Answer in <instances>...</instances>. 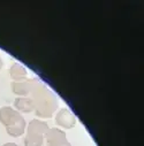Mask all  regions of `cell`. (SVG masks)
Segmentation results:
<instances>
[{
	"instance_id": "obj_2",
	"label": "cell",
	"mask_w": 144,
	"mask_h": 146,
	"mask_svg": "<svg viewBox=\"0 0 144 146\" xmlns=\"http://www.w3.org/2000/svg\"><path fill=\"white\" fill-rule=\"evenodd\" d=\"M55 124L63 129H71L76 124V117L68 108H61L55 114Z\"/></svg>"
},
{
	"instance_id": "obj_11",
	"label": "cell",
	"mask_w": 144,
	"mask_h": 146,
	"mask_svg": "<svg viewBox=\"0 0 144 146\" xmlns=\"http://www.w3.org/2000/svg\"><path fill=\"white\" fill-rule=\"evenodd\" d=\"M1 146H19V145L15 144V143H6V144H4V145H1Z\"/></svg>"
},
{
	"instance_id": "obj_9",
	"label": "cell",
	"mask_w": 144,
	"mask_h": 146,
	"mask_svg": "<svg viewBox=\"0 0 144 146\" xmlns=\"http://www.w3.org/2000/svg\"><path fill=\"white\" fill-rule=\"evenodd\" d=\"M25 129H27V122H25L24 117L21 115V117L14 124H12V125L6 128V131L12 137H20V136H22L24 133Z\"/></svg>"
},
{
	"instance_id": "obj_4",
	"label": "cell",
	"mask_w": 144,
	"mask_h": 146,
	"mask_svg": "<svg viewBox=\"0 0 144 146\" xmlns=\"http://www.w3.org/2000/svg\"><path fill=\"white\" fill-rule=\"evenodd\" d=\"M20 117H21V113H19L13 107L5 106L0 108V122L6 128L14 124Z\"/></svg>"
},
{
	"instance_id": "obj_10",
	"label": "cell",
	"mask_w": 144,
	"mask_h": 146,
	"mask_svg": "<svg viewBox=\"0 0 144 146\" xmlns=\"http://www.w3.org/2000/svg\"><path fill=\"white\" fill-rule=\"evenodd\" d=\"M43 143H44V136L27 132L24 138V146H42Z\"/></svg>"
},
{
	"instance_id": "obj_1",
	"label": "cell",
	"mask_w": 144,
	"mask_h": 146,
	"mask_svg": "<svg viewBox=\"0 0 144 146\" xmlns=\"http://www.w3.org/2000/svg\"><path fill=\"white\" fill-rule=\"evenodd\" d=\"M31 92L36 115L41 117H50L58 107L57 99L53 93L42 83H36L35 86H32Z\"/></svg>"
},
{
	"instance_id": "obj_7",
	"label": "cell",
	"mask_w": 144,
	"mask_h": 146,
	"mask_svg": "<svg viewBox=\"0 0 144 146\" xmlns=\"http://www.w3.org/2000/svg\"><path fill=\"white\" fill-rule=\"evenodd\" d=\"M11 88L15 94H17L20 97H25L32 90V82H30L29 80H25L22 82H12Z\"/></svg>"
},
{
	"instance_id": "obj_5",
	"label": "cell",
	"mask_w": 144,
	"mask_h": 146,
	"mask_svg": "<svg viewBox=\"0 0 144 146\" xmlns=\"http://www.w3.org/2000/svg\"><path fill=\"white\" fill-rule=\"evenodd\" d=\"M14 109L19 113H31L35 112V102L28 97H17L14 100Z\"/></svg>"
},
{
	"instance_id": "obj_12",
	"label": "cell",
	"mask_w": 144,
	"mask_h": 146,
	"mask_svg": "<svg viewBox=\"0 0 144 146\" xmlns=\"http://www.w3.org/2000/svg\"><path fill=\"white\" fill-rule=\"evenodd\" d=\"M3 66H4V62H3V59H1V56H0V70H1Z\"/></svg>"
},
{
	"instance_id": "obj_6",
	"label": "cell",
	"mask_w": 144,
	"mask_h": 146,
	"mask_svg": "<svg viewBox=\"0 0 144 146\" xmlns=\"http://www.w3.org/2000/svg\"><path fill=\"white\" fill-rule=\"evenodd\" d=\"M50 129L49 124L44 121H41L38 119H33L30 121V123L27 125V132L28 133H36V135H42L45 136L47 130Z\"/></svg>"
},
{
	"instance_id": "obj_8",
	"label": "cell",
	"mask_w": 144,
	"mask_h": 146,
	"mask_svg": "<svg viewBox=\"0 0 144 146\" xmlns=\"http://www.w3.org/2000/svg\"><path fill=\"white\" fill-rule=\"evenodd\" d=\"M9 75H11L13 82H22V81L27 80L28 71H27V69L22 64L15 62L9 68Z\"/></svg>"
},
{
	"instance_id": "obj_13",
	"label": "cell",
	"mask_w": 144,
	"mask_h": 146,
	"mask_svg": "<svg viewBox=\"0 0 144 146\" xmlns=\"http://www.w3.org/2000/svg\"><path fill=\"white\" fill-rule=\"evenodd\" d=\"M61 146H71V145H70V143H69V141H68V143H67V144H65V145H61Z\"/></svg>"
},
{
	"instance_id": "obj_3",
	"label": "cell",
	"mask_w": 144,
	"mask_h": 146,
	"mask_svg": "<svg viewBox=\"0 0 144 146\" xmlns=\"http://www.w3.org/2000/svg\"><path fill=\"white\" fill-rule=\"evenodd\" d=\"M44 138L46 139L47 146H61L68 143L66 132L58 128H50Z\"/></svg>"
}]
</instances>
